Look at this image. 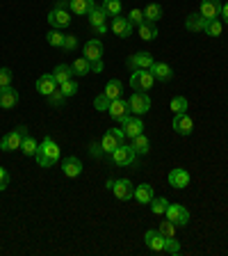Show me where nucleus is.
<instances>
[{
    "instance_id": "obj_40",
    "label": "nucleus",
    "mask_w": 228,
    "mask_h": 256,
    "mask_svg": "<svg viewBox=\"0 0 228 256\" xmlns=\"http://www.w3.org/2000/svg\"><path fill=\"white\" fill-rule=\"evenodd\" d=\"M128 21L133 23V28L135 26H142L144 21H146V18H144V10H137V7H135V10H130V14H128Z\"/></svg>"
},
{
    "instance_id": "obj_20",
    "label": "nucleus",
    "mask_w": 228,
    "mask_h": 256,
    "mask_svg": "<svg viewBox=\"0 0 228 256\" xmlns=\"http://www.w3.org/2000/svg\"><path fill=\"white\" fill-rule=\"evenodd\" d=\"M39 149L43 151V156H46V158L50 160L53 165H55V162H57V160H59V144L55 142L53 138H43V142L39 144Z\"/></svg>"
},
{
    "instance_id": "obj_24",
    "label": "nucleus",
    "mask_w": 228,
    "mask_h": 256,
    "mask_svg": "<svg viewBox=\"0 0 228 256\" xmlns=\"http://www.w3.org/2000/svg\"><path fill=\"white\" fill-rule=\"evenodd\" d=\"M151 74H153V78L160 80V82H167V80L174 78L171 66H169V64H165V62H155L153 66H151Z\"/></svg>"
},
{
    "instance_id": "obj_6",
    "label": "nucleus",
    "mask_w": 228,
    "mask_h": 256,
    "mask_svg": "<svg viewBox=\"0 0 228 256\" xmlns=\"http://www.w3.org/2000/svg\"><path fill=\"white\" fill-rule=\"evenodd\" d=\"M123 140H126V133H123V128H110V130L103 135L101 146H103V151H105V154L112 156L119 144H123Z\"/></svg>"
},
{
    "instance_id": "obj_28",
    "label": "nucleus",
    "mask_w": 228,
    "mask_h": 256,
    "mask_svg": "<svg viewBox=\"0 0 228 256\" xmlns=\"http://www.w3.org/2000/svg\"><path fill=\"white\" fill-rule=\"evenodd\" d=\"M185 28L190 32H203V28H206V18H203L199 12H197V14H190L185 18Z\"/></svg>"
},
{
    "instance_id": "obj_9",
    "label": "nucleus",
    "mask_w": 228,
    "mask_h": 256,
    "mask_svg": "<svg viewBox=\"0 0 228 256\" xmlns=\"http://www.w3.org/2000/svg\"><path fill=\"white\" fill-rule=\"evenodd\" d=\"M48 23L55 28V30H62V28L71 26V12L69 7H53L50 14H48Z\"/></svg>"
},
{
    "instance_id": "obj_35",
    "label": "nucleus",
    "mask_w": 228,
    "mask_h": 256,
    "mask_svg": "<svg viewBox=\"0 0 228 256\" xmlns=\"http://www.w3.org/2000/svg\"><path fill=\"white\" fill-rule=\"evenodd\" d=\"M37 149H39V142L34 138H30V135H27V138L23 140V144H21L23 156H34V154H37Z\"/></svg>"
},
{
    "instance_id": "obj_14",
    "label": "nucleus",
    "mask_w": 228,
    "mask_h": 256,
    "mask_svg": "<svg viewBox=\"0 0 228 256\" xmlns=\"http://www.w3.org/2000/svg\"><path fill=\"white\" fill-rule=\"evenodd\" d=\"M110 30L117 34V37H130L133 34V23L128 21V18H123V16H114L110 23Z\"/></svg>"
},
{
    "instance_id": "obj_2",
    "label": "nucleus",
    "mask_w": 228,
    "mask_h": 256,
    "mask_svg": "<svg viewBox=\"0 0 228 256\" xmlns=\"http://www.w3.org/2000/svg\"><path fill=\"white\" fill-rule=\"evenodd\" d=\"M27 126H16L11 133H7V135H2V140H0V149L2 151H16V149H21V144H23V140L27 138Z\"/></svg>"
},
{
    "instance_id": "obj_15",
    "label": "nucleus",
    "mask_w": 228,
    "mask_h": 256,
    "mask_svg": "<svg viewBox=\"0 0 228 256\" xmlns=\"http://www.w3.org/2000/svg\"><path fill=\"white\" fill-rule=\"evenodd\" d=\"M107 114H110L114 122H121L123 117H128L130 114V108H128V101H123V98H114V101H110V108H107Z\"/></svg>"
},
{
    "instance_id": "obj_47",
    "label": "nucleus",
    "mask_w": 228,
    "mask_h": 256,
    "mask_svg": "<svg viewBox=\"0 0 228 256\" xmlns=\"http://www.w3.org/2000/svg\"><path fill=\"white\" fill-rule=\"evenodd\" d=\"M78 46V39H75V34H66V37H64V50H73V48Z\"/></svg>"
},
{
    "instance_id": "obj_32",
    "label": "nucleus",
    "mask_w": 228,
    "mask_h": 256,
    "mask_svg": "<svg viewBox=\"0 0 228 256\" xmlns=\"http://www.w3.org/2000/svg\"><path fill=\"white\" fill-rule=\"evenodd\" d=\"M71 69H73L75 76H87V74H91V62L87 58H78L71 64Z\"/></svg>"
},
{
    "instance_id": "obj_25",
    "label": "nucleus",
    "mask_w": 228,
    "mask_h": 256,
    "mask_svg": "<svg viewBox=\"0 0 228 256\" xmlns=\"http://www.w3.org/2000/svg\"><path fill=\"white\" fill-rule=\"evenodd\" d=\"M16 103H18V92L14 90V87H5V90H0V108H5V110H9V108H14Z\"/></svg>"
},
{
    "instance_id": "obj_5",
    "label": "nucleus",
    "mask_w": 228,
    "mask_h": 256,
    "mask_svg": "<svg viewBox=\"0 0 228 256\" xmlns=\"http://www.w3.org/2000/svg\"><path fill=\"white\" fill-rule=\"evenodd\" d=\"M128 108H130L133 114L142 117V114H146V112L151 110V96L146 94V92H135V94L128 98Z\"/></svg>"
},
{
    "instance_id": "obj_41",
    "label": "nucleus",
    "mask_w": 228,
    "mask_h": 256,
    "mask_svg": "<svg viewBox=\"0 0 228 256\" xmlns=\"http://www.w3.org/2000/svg\"><path fill=\"white\" fill-rule=\"evenodd\" d=\"M160 234L165 236V238H171V236H176V224L171 222V220H165V222L160 224Z\"/></svg>"
},
{
    "instance_id": "obj_19",
    "label": "nucleus",
    "mask_w": 228,
    "mask_h": 256,
    "mask_svg": "<svg viewBox=\"0 0 228 256\" xmlns=\"http://www.w3.org/2000/svg\"><path fill=\"white\" fill-rule=\"evenodd\" d=\"M37 92L41 96H46V98L53 94V92H57V80L53 78V74H43L41 78L37 80Z\"/></svg>"
},
{
    "instance_id": "obj_4",
    "label": "nucleus",
    "mask_w": 228,
    "mask_h": 256,
    "mask_svg": "<svg viewBox=\"0 0 228 256\" xmlns=\"http://www.w3.org/2000/svg\"><path fill=\"white\" fill-rule=\"evenodd\" d=\"M107 188L114 192V197L121 199V202H128V199L135 197V188L130 178H119V181H107Z\"/></svg>"
},
{
    "instance_id": "obj_44",
    "label": "nucleus",
    "mask_w": 228,
    "mask_h": 256,
    "mask_svg": "<svg viewBox=\"0 0 228 256\" xmlns=\"http://www.w3.org/2000/svg\"><path fill=\"white\" fill-rule=\"evenodd\" d=\"M11 71L9 69H0V90H5V87H9L11 85Z\"/></svg>"
},
{
    "instance_id": "obj_18",
    "label": "nucleus",
    "mask_w": 228,
    "mask_h": 256,
    "mask_svg": "<svg viewBox=\"0 0 228 256\" xmlns=\"http://www.w3.org/2000/svg\"><path fill=\"white\" fill-rule=\"evenodd\" d=\"M169 186L176 188V190H183V188L190 186V174H187V170H181V167L171 170L169 172Z\"/></svg>"
},
{
    "instance_id": "obj_1",
    "label": "nucleus",
    "mask_w": 228,
    "mask_h": 256,
    "mask_svg": "<svg viewBox=\"0 0 228 256\" xmlns=\"http://www.w3.org/2000/svg\"><path fill=\"white\" fill-rule=\"evenodd\" d=\"M112 162L117 167H137V154H135L133 144H119L112 154Z\"/></svg>"
},
{
    "instance_id": "obj_26",
    "label": "nucleus",
    "mask_w": 228,
    "mask_h": 256,
    "mask_svg": "<svg viewBox=\"0 0 228 256\" xmlns=\"http://www.w3.org/2000/svg\"><path fill=\"white\" fill-rule=\"evenodd\" d=\"M73 69H71L69 64H57L53 69V78L57 80V85H62V82H66V80H71L73 78Z\"/></svg>"
},
{
    "instance_id": "obj_17",
    "label": "nucleus",
    "mask_w": 228,
    "mask_h": 256,
    "mask_svg": "<svg viewBox=\"0 0 228 256\" xmlns=\"http://www.w3.org/2000/svg\"><path fill=\"white\" fill-rule=\"evenodd\" d=\"M82 58H87L89 62H98V60H103V42H98V39H89V42L85 44V48H82Z\"/></svg>"
},
{
    "instance_id": "obj_10",
    "label": "nucleus",
    "mask_w": 228,
    "mask_h": 256,
    "mask_svg": "<svg viewBox=\"0 0 228 256\" xmlns=\"http://www.w3.org/2000/svg\"><path fill=\"white\" fill-rule=\"evenodd\" d=\"M87 16H89L91 28H94V30L98 32V34H105V32L110 30V26H107V18H110V16L105 14V10H103L101 5H96Z\"/></svg>"
},
{
    "instance_id": "obj_13",
    "label": "nucleus",
    "mask_w": 228,
    "mask_h": 256,
    "mask_svg": "<svg viewBox=\"0 0 228 256\" xmlns=\"http://www.w3.org/2000/svg\"><path fill=\"white\" fill-rule=\"evenodd\" d=\"M222 0H201V10H199V14L206 18V21H210V18H219L222 16Z\"/></svg>"
},
{
    "instance_id": "obj_42",
    "label": "nucleus",
    "mask_w": 228,
    "mask_h": 256,
    "mask_svg": "<svg viewBox=\"0 0 228 256\" xmlns=\"http://www.w3.org/2000/svg\"><path fill=\"white\" fill-rule=\"evenodd\" d=\"M64 101H66V96L62 94V92H53V94L48 96V103H50V106H55V108H59V106H64Z\"/></svg>"
},
{
    "instance_id": "obj_50",
    "label": "nucleus",
    "mask_w": 228,
    "mask_h": 256,
    "mask_svg": "<svg viewBox=\"0 0 228 256\" xmlns=\"http://www.w3.org/2000/svg\"><path fill=\"white\" fill-rule=\"evenodd\" d=\"M103 71V60H98V62H91V74H101Z\"/></svg>"
},
{
    "instance_id": "obj_31",
    "label": "nucleus",
    "mask_w": 228,
    "mask_h": 256,
    "mask_svg": "<svg viewBox=\"0 0 228 256\" xmlns=\"http://www.w3.org/2000/svg\"><path fill=\"white\" fill-rule=\"evenodd\" d=\"M144 18L149 23H158L160 18H162V7H160L158 2H151V5L144 10Z\"/></svg>"
},
{
    "instance_id": "obj_27",
    "label": "nucleus",
    "mask_w": 228,
    "mask_h": 256,
    "mask_svg": "<svg viewBox=\"0 0 228 256\" xmlns=\"http://www.w3.org/2000/svg\"><path fill=\"white\" fill-rule=\"evenodd\" d=\"M130 144H133V149H135V154H137V156H144V154H149V151H151V140L146 138L144 133L130 140Z\"/></svg>"
},
{
    "instance_id": "obj_39",
    "label": "nucleus",
    "mask_w": 228,
    "mask_h": 256,
    "mask_svg": "<svg viewBox=\"0 0 228 256\" xmlns=\"http://www.w3.org/2000/svg\"><path fill=\"white\" fill-rule=\"evenodd\" d=\"M59 92H62L66 98H69V96H75V94H78V82H75L73 78L66 80V82H62V85H59Z\"/></svg>"
},
{
    "instance_id": "obj_37",
    "label": "nucleus",
    "mask_w": 228,
    "mask_h": 256,
    "mask_svg": "<svg viewBox=\"0 0 228 256\" xmlns=\"http://www.w3.org/2000/svg\"><path fill=\"white\" fill-rule=\"evenodd\" d=\"M171 110H174V114H183V112H187V98L185 96H174V98H171Z\"/></svg>"
},
{
    "instance_id": "obj_45",
    "label": "nucleus",
    "mask_w": 228,
    "mask_h": 256,
    "mask_svg": "<svg viewBox=\"0 0 228 256\" xmlns=\"http://www.w3.org/2000/svg\"><path fill=\"white\" fill-rule=\"evenodd\" d=\"M167 252H169V254H181V242L176 240V236L167 238Z\"/></svg>"
},
{
    "instance_id": "obj_33",
    "label": "nucleus",
    "mask_w": 228,
    "mask_h": 256,
    "mask_svg": "<svg viewBox=\"0 0 228 256\" xmlns=\"http://www.w3.org/2000/svg\"><path fill=\"white\" fill-rule=\"evenodd\" d=\"M103 10H105V14L110 16V18H114V16H121V0H103Z\"/></svg>"
},
{
    "instance_id": "obj_43",
    "label": "nucleus",
    "mask_w": 228,
    "mask_h": 256,
    "mask_svg": "<svg viewBox=\"0 0 228 256\" xmlns=\"http://www.w3.org/2000/svg\"><path fill=\"white\" fill-rule=\"evenodd\" d=\"M94 108H96V110H101V112H107V108H110V98H107L105 94L96 96V101H94Z\"/></svg>"
},
{
    "instance_id": "obj_30",
    "label": "nucleus",
    "mask_w": 228,
    "mask_h": 256,
    "mask_svg": "<svg viewBox=\"0 0 228 256\" xmlns=\"http://www.w3.org/2000/svg\"><path fill=\"white\" fill-rule=\"evenodd\" d=\"M139 37H142L144 42H153V39L158 37V28H155V23L144 21L142 26H139Z\"/></svg>"
},
{
    "instance_id": "obj_34",
    "label": "nucleus",
    "mask_w": 228,
    "mask_h": 256,
    "mask_svg": "<svg viewBox=\"0 0 228 256\" xmlns=\"http://www.w3.org/2000/svg\"><path fill=\"white\" fill-rule=\"evenodd\" d=\"M222 21L219 18H210V21H206V28H203V32H206L208 37H219L222 34Z\"/></svg>"
},
{
    "instance_id": "obj_21",
    "label": "nucleus",
    "mask_w": 228,
    "mask_h": 256,
    "mask_svg": "<svg viewBox=\"0 0 228 256\" xmlns=\"http://www.w3.org/2000/svg\"><path fill=\"white\" fill-rule=\"evenodd\" d=\"M155 197L153 192V186H149V183H139L137 188H135V202L142 204V206H146V204H151Z\"/></svg>"
},
{
    "instance_id": "obj_3",
    "label": "nucleus",
    "mask_w": 228,
    "mask_h": 256,
    "mask_svg": "<svg viewBox=\"0 0 228 256\" xmlns=\"http://www.w3.org/2000/svg\"><path fill=\"white\" fill-rule=\"evenodd\" d=\"M155 78L151 74V69H137L133 76H130V87L135 92H149L153 87Z\"/></svg>"
},
{
    "instance_id": "obj_23",
    "label": "nucleus",
    "mask_w": 228,
    "mask_h": 256,
    "mask_svg": "<svg viewBox=\"0 0 228 256\" xmlns=\"http://www.w3.org/2000/svg\"><path fill=\"white\" fill-rule=\"evenodd\" d=\"M62 172L69 176V178H78V176L82 174V162H80L78 158H73V156H71V158H64L62 160Z\"/></svg>"
},
{
    "instance_id": "obj_51",
    "label": "nucleus",
    "mask_w": 228,
    "mask_h": 256,
    "mask_svg": "<svg viewBox=\"0 0 228 256\" xmlns=\"http://www.w3.org/2000/svg\"><path fill=\"white\" fill-rule=\"evenodd\" d=\"M222 18H224V23L228 26V2H224L222 5Z\"/></svg>"
},
{
    "instance_id": "obj_22",
    "label": "nucleus",
    "mask_w": 228,
    "mask_h": 256,
    "mask_svg": "<svg viewBox=\"0 0 228 256\" xmlns=\"http://www.w3.org/2000/svg\"><path fill=\"white\" fill-rule=\"evenodd\" d=\"M96 7V0H69V12L78 16H87Z\"/></svg>"
},
{
    "instance_id": "obj_29",
    "label": "nucleus",
    "mask_w": 228,
    "mask_h": 256,
    "mask_svg": "<svg viewBox=\"0 0 228 256\" xmlns=\"http://www.w3.org/2000/svg\"><path fill=\"white\" fill-rule=\"evenodd\" d=\"M121 92H123L121 80H110V82L105 85V92H103V94H105L110 101H114V98H121Z\"/></svg>"
},
{
    "instance_id": "obj_11",
    "label": "nucleus",
    "mask_w": 228,
    "mask_h": 256,
    "mask_svg": "<svg viewBox=\"0 0 228 256\" xmlns=\"http://www.w3.org/2000/svg\"><path fill=\"white\" fill-rule=\"evenodd\" d=\"M144 242H146V247L153 252H167V238L160 234L158 229L146 231V234H144Z\"/></svg>"
},
{
    "instance_id": "obj_48",
    "label": "nucleus",
    "mask_w": 228,
    "mask_h": 256,
    "mask_svg": "<svg viewBox=\"0 0 228 256\" xmlns=\"http://www.w3.org/2000/svg\"><path fill=\"white\" fill-rule=\"evenodd\" d=\"M7 186H9V172L5 167H0V190H5Z\"/></svg>"
},
{
    "instance_id": "obj_8",
    "label": "nucleus",
    "mask_w": 228,
    "mask_h": 256,
    "mask_svg": "<svg viewBox=\"0 0 228 256\" xmlns=\"http://www.w3.org/2000/svg\"><path fill=\"white\" fill-rule=\"evenodd\" d=\"M119 124H121L123 133H126L128 140H133V138H137V135L144 133V122H142V117H137V114H128V117H123Z\"/></svg>"
},
{
    "instance_id": "obj_36",
    "label": "nucleus",
    "mask_w": 228,
    "mask_h": 256,
    "mask_svg": "<svg viewBox=\"0 0 228 256\" xmlns=\"http://www.w3.org/2000/svg\"><path fill=\"white\" fill-rule=\"evenodd\" d=\"M167 206H169V202H167L165 197H153V202H151V210H153V215H165Z\"/></svg>"
},
{
    "instance_id": "obj_49",
    "label": "nucleus",
    "mask_w": 228,
    "mask_h": 256,
    "mask_svg": "<svg viewBox=\"0 0 228 256\" xmlns=\"http://www.w3.org/2000/svg\"><path fill=\"white\" fill-rule=\"evenodd\" d=\"M89 154L94 156V158H101V156L105 154V151H103V146H101V142H98V144H96V142L91 144V146H89Z\"/></svg>"
},
{
    "instance_id": "obj_12",
    "label": "nucleus",
    "mask_w": 228,
    "mask_h": 256,
    "mask_svg": "<svg viewBox=\"0 0 228 256\" xmlns=\"http://www.w3.org/2000/svg\"><path fill=\"white\" fill-rule=\"evenodd\" d=\"M153 64H155L153 55L146 53V50H142V53H135V55H130V58H128V66H130L133 71H137V69H151Z\"/></svg>"
},
{
    "instance_id": "obj_7",
    "label": "nucleus",
    "mask_w": 228,
    "mask_h": 256,
    "mask_svg": "<svg viewBox=\"0 0 228 256\" xmlns=\"http://www.w3.org/2000/svg\"><path fill=\"white\" fill-rule=\"evenodd\" d=\"M165 215H167V220H171V222L176 224V226H187V222H190V210H187L183 204H169Z\"/></svg>"
},
{
    "instance_id": "obj_38",
    "label": "nucleus",
    "mask_w": 228,
    "mask_h": 256,
    "mask_svg": "<svg viewBox=\"0 0 228 256\" xmlns=\"http://www.w3.org/2000/svg\"><path fill=\"white\" fill-rule=\"evenodd\" d=\"M64 37H66V34H62L59 30H50V32L46 34V42L50 44V46L62 48V46H64Z\"/></svg>"
},
{
    "instance_id": "obj_16",
    "label": "nucleus",
    "mask_w": 228,
    "mask_h": 256,
    "mask_svg": "<svg viewBox=\"0 0 228 256\" xmlns=\"http://www.w3.org/2000/svg\"><path fill=\"white\" fill-rule=\"evenodd\" d=\"M171 126H174V130L178 135H192V130H194V122H192V117L187 114V112H183V114H176Z\"/></svg>"
},
{
    "instance_id": "obj_46",
    "label": "nucleus",
    "mask_w": 228,
    "mask_h": 256,
    "mask_svg": "<svg viewBox=\"0 0 228 256\" xmlns=\"http://www.w3.org/2000/svg\"><path fill=\"white\" fill-rule=\"evenodd\" d=\"M34 158H37V165H41L43 170H48V167H53V162H50V160H48L46 156H43V151H41V149H37V154H34Z\"/></svg>"
}]
</instances>
